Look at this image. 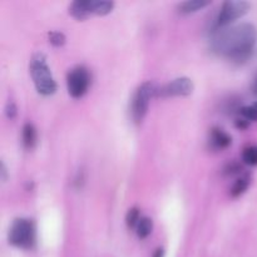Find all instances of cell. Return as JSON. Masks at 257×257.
I'll return each mask as SVG.
<instances>
[{"label": "cell", "mask_w": 257, "mask_h": 257, "mask_svg": "<svg viewBox=\"0 0 257 257\" xmlns=\"http://www.w3.org/2000/svg\"><path fill=\"white\" fill-rule=\"evenodd\" d=\"M257 40V30L250 23L217 28L211 39L213 52L241 64L250 59Z\"/></svg>", "instance_id": "obj_1"}, {"label": "cell", "mask_w": 257, "mask_h": 257, "mask_svg": "<svg viewBox=\"0 0 257 257\" xmlns=\"http://www.w3.org/2000/svg\"><path fill=\"white\" fill-rule=\"evenodd\" d=\"M30 74L38 93L42 95H52L57 90V83L47 64V58L43 53H35L30 59Z\"/></svg>", "instance_id": "obj_2"}, {"label": "cell", "mask_w": 257, "mask_h": 257, "mask_svg": "<svg viewBox=\"0 0 257 257\" xmlns=\"http://www.w3.org/2000/svg\"><path fill=\"white\" fill-rule=\"evenodd\" d=\"M9 242L23 250H30L35 245V225L29 218H17L9 228Z\"/></svg>", "instance_id": "obj_3"}, {"label": "cell", "mask_w": 257, "mask_h": 257, "mask_svg": "<svg viewBox=\"0 0 257 257\" xmlns=\"http://www.w3.org/2000/svg\"><path fill=\"white\" fill-rule=\"evenodd\" d=\"M157 88L151 82H145L137 88L135 93V97L132 99V118L136 123H141L145 119L147 114L148 107H150V100L153 95H156Z\"/></svg>", "instance_id": "obj_4"}, {"label": "cell", "mask_w": 257, "mask_h": 257, "mask_svg": "<svg viewBox=\"0 0 257 257\" xmlns=\"http://www.w3.org/2000/svg\"><path fill=\"white\" fill-rule=\"evenodd\" d=\"M250 10V4L243 0H228L225 2L221 7L220 13L217 17V28L230 27L232 23L240 18L245 17Z\"/></svg>", "instance_id": "obj_5"}, {"label": "cell", "mask_w": 257, "mask_h": 257, "mask_svg": "<svg viewBox=\"0 0 257 257\" xmlns=\"http://www.w3.org/2000/svg\"><path fill=\"white\" fill-rule=\"evenodd\" d=\"M90 84V75L89 72L83 65L74 67L67 77V87L68 93L73 98H80L87 93L88 88Z\"/></svg>", "instance_id": "obj_6"}, {"label": "cell", "mask_w": 257, "mask_h": 257, "mask_svg": "<svg viewBox=\"0 0 257 257\" xmlns=\"http://www.w3.org/2000/svg\"><path fill=\"white\" fill-rule=\"evenodd\" d=\"M193 88L195 87L190 78L181 77L176 78L165 87L156 90V95L157 97H187L192 94Z\"/></svg>", "instance_id": "obj_7"}, {"label": "cell", "mask_w": 257, "mask_h": 257, "mask_svg": "<svg viewBox=\"0 0 257 257\" xmlns=\"http://www.w3.org/2000/svg\"><path fill=\"white\" fill-rule=\"evenodd\" d=\"M231 142H232V138L223 130L218 127L211 130L210 143L212 148H215V150H223V148H227L231 145Z\"/></svg>", "instance_id": "obj_8"}, {"label": "cell", "mask_w": 257, "mask_h": 257, "mask_svg": "<svg viewBox=\"0 0 257 257\" xmlns=\"http://www.w3.org/2000/svg\"><path fill=\"white\" fill-rule=\"evenodd\" d=\"M69 14L77 20H85L90 13V0H75L69 5Z\"/></svg>", "instance_id": "obj_9"}, {"label": "cell", "mask_w": 257, "mask_h": 257, "mask_svg": "<svg viewBox=\"0 0 257 257\" xmlns=\"http://www.w3.org/2000/svg\"><path fill=\"white\" fill-rule=\"evenodd\" d=\"M211 2H203V0H190V2L181 3L178 5V12L181 14H192V13L198 12V10L203 9V8L208 7Z\"/></svg>", "instance_id": "obj_10"}, {"label": "cell", "mask_w": 257, "mask_h": 257, "mask_svg": "<svg viewBox=\"0 0 257 257\" xmlns=\"http://www.w3.org/2000/svg\"><path fill=\"white\" fill-rule=\"evenodd\" d=\"M37 130L32 123H27L23 127V143L27 150H33L37 145Z\"/></svg>", "instance_id": "obj_11"}, {"label": "cell", "mask_w": 257, "mask_h": 257, "mask_svg": "<svg viewBox=\"0 0 257 257\" xmlns=\"http://www.w3.org/2000/svg\"><path fill=\"white\" fill-rule=\"evenodd\" d=\"M114 8L113 2H104V0H90V13L95 15H107Z\"/></svg>", "instance_id": "obj_12"}, {"label": "cell", "mask_w": 257, "mask_h": 257, "mask_svg": "<svg viewBox=\"0 0 257 257\" xmlns=\"http://www.w3.org/2000/svg\"><path fill=\"white\" fill-rule=\"evenodd\" d=\"M153 230V222L150 217H142L138 222L137 227H136V232L140 238H147L148 236L152 233Z\"/></svg>", "instance_id": "obj_13"}, {"label": "cell", "mask_w": 257, "mask_h": 257, "mask_svg": "<svg viewBox=\"0 0 257 257\" xmlns=\"http://www.w3.org/2000/svg\"><path fill=\"white\" fill-rule=\"evenodd\" d=\"M248 185H250V178L248 176H243V177H240L233 185L232 190H231V195L232 197H238L242 193H245V191L247 190Z\"/></svg>", "instance_id": "obj_14"}, {"label": "cell", "mask_w": 257, "mask_h": 257, "mask_svg": "<svg viewBox=\"0 0 257 257\" xmlns=\"http://www.w3.org/2000/svg\"><path fill=\"white\" fill-rule=\"evenodd\" d=\"M242 161L248 166H257V146H248L243 150Z\"/></svg>", "instance_id": "obj_15"}, {"label": "cell", "mask_w": 257, "mask_h": 257, "mask_svg": "<svg viewBox=\"0 0 257 257\" xmlns=\"http://www.w3.org/2000/svg\"><path fill=\"white\" fill-rule=\"evenodd\" d=\"M241 115L243 119L248 120V122H256L257 120V102L252 103L251 105H246L240 109Z\"/></svg>", "instance_id": "obj_16"}, {"label": "cell", "mask_w": 257, "mask_h": 257, "mask_svg": "<svg viewBox=\"0 0 257 257\" xmlns=\"http://www.w3.org/2000/svg\"><path fill=\"white\" fill-rule=\"evenodd\" d=\"M141 218L142 217L140 216V210L133 207L127 212V216H125V222H127V226L130 228H136Z\"/></svg>", "instance_id": "obj_17"}, {"label": "cell", "mask_w": 257, "mask_h": 257, "mask_svg": "<svg viewBox=\"0 0 257 257\" xmlns=\"http://www.w3.org/2000/svg\"><path fill=\"white\" fill-rule=\"evenodd\" d=\"M49 42L52 43L54 47H62L65 43V35L59 32L49 33Z\"/></svg>", "instance_id": "obj_18"}, {"label": "cell", "mask_w": 257, "mask_h": 257, "mask_svg": "<svg viewBox=\"0 0 257 257\" xmlns=\"http://www.w3.org/2000/svg\"><path fill=\"white\" fill-rule=\"evenodd\" d=\"M5 114L9 119H14L15 115H17V107L13 102H9L7 104V108H5Z\"/></svg>", "instance_id": "obj_19"}, {"label": "cell", "mask_w": 257, "mask_h": 257, "mask_svg": "<svg viewBox=\"0 0 257 257\" xmlns=\"http://www.w3.org/2000/svg\"><path fill=\"white\" fill-rule=\"evenodd\" d=\"M0 173H2V181H3V182H7L8 172H7V167H5L4 162H2V165H0Z\"/></svg>", "instance_id": "obj_20"}, {"label": "cell", "mask_w": 257, "mask_h": 257, "mask_svg": "<svg viewBox=\"0 0 257 257\" xmlns=\"http://www.w3.org/2000/svg\"><path fill=\"white\" fill-rule=\"evenodd\" d=\"M248 124H250V122L246 119H243V118L242 119H238L237 122H236V125H237L238 128H241V130H243V128H247Z\"/></svg>", "instance_id": "obj_21"}, {"label": "cell", "mask_w": 257, "mask_h": 257, "mask_svg": "<svg viewBox=\"0 0 257 257\" xmlns=\"http://www.w3.org/2000/svg\"><path fill=\"white\" fill-rule=\"evenodd\" d=\"M153 257H165V250L163 248H157L156 250V252L153 253Z\"/></svg>", "instance_id": "obj_22"}, {"label": "cell", "mask_w": 257, "mask_h": 257, "mask_svg": "<svg viewBox=\"0 0 257 257\" xmlns=\"http://www.w3.org/2000/svg\"><path fill=\"white\" fill-rule=\"evenodd\" d=\"M252 93L257 97V75L255 77V79H253V83H252Z\"/></svg>", "instance_id": "obj_23"}]
</instances>
